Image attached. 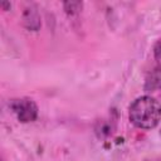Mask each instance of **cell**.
I'll return each instance as SVG.
<instances>
[{"mask_svg":"<svg viewBox=\"0 0 161 161\" xmlns=\"http://www.w3.org/2000/svg\"><path fill=\"white\" fill-rule=\"evenodd\" d=\"M128 118L137 128L152 130L161 121V103L151 96H141L131 103Z\"/></svg>","mask_w":161,"mask_h":161,"instance_id":"cell-1","label":"cell"},{"mask_svg":"<svg viewBox=\"0 0 161 161\" xmlns=\"http://www.w3.org/2000/svg\"><path fill=\"white\" fill-rule=\"evenodd\" d=\"M10 108L16 116L18 121L21 123H29L38 117V106L31 98H16L11 99Z\"/></svg>","mask_w":161,"mask_h":161,"instance_id":"cell-2","label":"cell"},{"mask_svg":"<svg viewBox=\"0 0 161 161\" xmlns=\"http://www.w3.org/2000/svg\"><path fill=\"white\" fill-rule=\"evenodd\" d=\"M23 24L28 30L36 31L39 30L42 21H40V14L38 11V8L34 4H28L23 11Z\"/></svg>","mask_w":161,"mask_h":161,"instance_id":"cell-3","label":"cell"},{"mask_svg":"<svg viewBox=\"0 0 161 161\" xmlns=\"http://www.w3.org/2000/svg\"><path fill=\"white\" fill-rule=\"evenodd\" d=\"M161 89V68H155L148 73L145 82V91L152 92Z\"/></svg>","mask_w":161,"mask_h":161,"instance_id":"cell-4","label":"cell"},{"mask_svg":"<svg viewBox=\"0 0 161 161\" xmlns=\"http://www.w3.org/2000/svg\"><path fill=\"white\" fill-rule=\"evenodd\" d=\"M63 8L68 15L74 16L82 11L83 3H80V1H65V3H63Z\"/></svg>","mask_w":161,"mask_h":161,"instance_id":"cell-5","label":"cell"},{"mask_svg":"<svg viewBox=\"0 0 161 161\" xmlns=\"http://www.w3.org/2000/svg\"><path fill=\"white\" fill-rule=\"evenodd\" d=\"M153 55H155V59L157 60V63L161 65V39L157 40L153 47Z\"/></svg>","mask_w":161,"mask_h":161,"instance_id":"cell-6","label":"cell"}]
</instances>
